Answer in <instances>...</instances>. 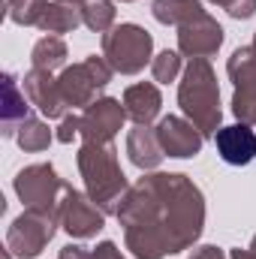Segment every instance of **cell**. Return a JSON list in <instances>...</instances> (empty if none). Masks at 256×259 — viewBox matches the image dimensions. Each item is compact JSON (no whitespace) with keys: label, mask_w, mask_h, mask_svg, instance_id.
<instances>
[{"label":"cell","mask_w":256,"mask_h":259,"mask_svg":"<svg viewBox=\"0 0 256 259\" xmlns=\"http://www.w3.org/2000/svg\"><path fill=\"white\" fill-rule=\"evenodd\" d=\"M223 46V27L217 18H211L208 12L196 15L193 21L178 27V52L184 58H211L217 55V49Z\"/></svg>","instance_id":"8fae6325"},{"label":"cell","mask_w":256,"mask_h":259,"mask_svg":"<svg viewBox=\"0 0 256 259\" xmlns=\"http://www.w3.org/2000/svg\"><path fill=\"white\" fill-rule=\"evenodd\" d=\"M78 172L84 178V190L88 196L106 211H118L121 199L127 196V178L121 172V163H118V151L115 145H97V142H84L78 148Z\"/></svg>","instance_id":"3957f363"},{"label":"cell","mask_w":256,"mask_h":259,"mask_svg":"<svg viewBox=\"0 0 256 259\" xmlns=\"http://www.w3.org/2000/svg\"><path fill=\"white\" fill-rule=\"evenodd\" d=\"M115 214L133 256L166 259L199 241L205 226V199L181 172H151L130 187Z\"/></svg>","instance_id":"6da1fadb"},{"label":"cell","mask_w":256,"mask_h":259,"mask_svg":"<svg viewBox=\"0 0 256 259\" xmlns=\"http://www.w3.org/2000/svg\"><path fill=\"white\" fill-rule=\"evenodd\" d=\"M52 130H49V124L42 121V118H36V115H30L21 127H18V133H15V142L24 148V151H30V154H36V151H46L49 145H52Z\"/></svg>","instance_id":"44dd1931"},{"label":"cell","mask_w":256,"mask_h":259,"mask_svg":"<svg viewBox=\"0 0 256 259\" xmlns=\"http://www.w3.org/2000/svg\"><path fill=\"white\" fill-rule=\"evenodd\" d=\"M121 3H130V0H121Z\"/></svg>","instance_id":"d6a6232c"},{"label":"cell","mask_w":256,"mask_h":259,"mask_svg":"<svg viewBox=\"0 0 256 259\" xmlns=\"http://www.w3.org/2000/svg\"><path fill=\"white\" fill-rule=\"evenodd\" d=\"M127 121V109L121 100L112 97H100L97 103H91L81 112V139L84 142H97V145H109Z\"/></svg>","instance_id":"9c48e42d"},{"label":"cell","mask_w":256,"mask_h":259,"mask_svg":"<svg viewBox=\"0 0 256 259\" xmlns=\"http://www.w3.org/2000/svg\"><path fill=\"white\" fill-rule=\"evenodd\" d=\"M214 145H217V154L223 163L229 166H247L256 157V130L250 124H229V127H220L214 136Z\"/></svg>","instance_id":"5bb4252c"},{"label":"cell","mask_w":256,"mask_h":259,"mask_svg":"<svg viewBox=\"0 0 256 259\" xmlns=\"http://www.w3.org/2000/svg\"><path fill=\"white\" fill-rule=\"evenodd\" d=\"M226 72L235 84L232 94V115L241 124L256 127V49L253 46H241L232 52V58L226 61Z\"/></svg>","instance_id":"ba28073f"},{"label":"cell","mask_w":256,"mask_h":259,"mask_svg":"<svg viewBox=\"0 0 256 259\" xmlns=\"http://www.w3.org/2000/svg\"><path fill=\"white\" fill-rule=\"evenodd\" d=\"M66 42L61 36H42L36 46H33V52H30V64L33 69H49V72H55L58 66L66 64Z\"/></svg>","instance_id":"ffe728a7"},{"label":"cell","mask_w":256,"mask_h":259,"mask_svg":"<svg viewBox=\"0 0 256 259\" xmlns=\"http://www.w3.org/2000/svg\"><path fill=\"white\" fill-rule=\"evenodd\" d=\"M78 24H84V21H81V6H78V3L55 0V3L46 6V12H42V18H39L36 27L46 30V33H52V36H61V33L75 30Z\"/></svg>","instance_id":"ac0fdd59"},{"label":"cell","mask_w":256,"mask_h":259,"mask_svg":"<svg viewBox=\"0 0 256 259\" xmlns=\"http://www.w3.org/2000/svg\"><path fill=\"white\" fill-rule=\"evenodd\" d=\"M61 259H94V250H88L81 244H66V247H61Z\"/></svg>","instance_id":"4316f807"},{"label":"cell","mask_w":256,"mask_h":259,"mask_svg":"<svg viewBox=\"0 0 256 259\" xmlns=\"http://www.w3.org/2000/svg\"><path fill=\"white\" fill-rule=\"evenodd\" d=\"M127 157L130 163L142 172H154L160 163H163V148H160V139H157V130L151 127H136L127 133Z\"/></svg>","instance_id":"2e32d148"},{"label":"cell","mask_w":256,"mask_h":259,"mask_svg":"<svg viewBox=\"0 0 256 259\" xmlns=\"http://www.w3.org/2000/svg\"><path fill=\"white\" fill-rule=\"evenodd\" d=\"M160 106H163V97H160V88L154 81H139V84H130L124 91L127 118L139 127H148L160 115Z\"/></svg>","instance_id":"9a60e30c"},{"label":"cell","mask_w":256,"mask_h":259,"mask_svg":"<svg viewBox=\"0 0 256 259\" xmlns=\"http://www.w3.org/2000/svg\"><path fill=\"white\" fill-rule=\"evenodd\" d=\"M27 100L39 109L42 118H66V103L61 97V88H58V78L49 72V69H30L21 81Z\"/></svg>","instance_id":"4fadbf2b"},{"label":"cell","mask_w":256,"mask_h":259,"mask_svg":"<svg viewBox=\"0 0 256 259\" xmlns=\"http://www.w3.org/2000/svg\"><path fill=\"white\" fill-rule=\"evenodd\" d=\"M151 12L160 24H172V27H181L193 21L196 15H202V0H154L151 3Z\"/></svg>","instance_id":"d6986e66"},{"label":"cell","mask_w":256,"mask_h":259,"mask_svg":"<svg viewBox=\"0 0 256 259\" xmlns=\"http://www.w3.org/2000/svg\"><path fill=\"white\" fill-rule=\"evenodd\" d=\"M112 72L115 69L109 66V61L103 55L100 58L91 55L81 64L66 66L58 75V88H61L66 109H88L91 103H97V94L112 81Z\"/></svg>","instance_id":"8992f818"},{"label":"cell","mask_w":256,"mask_h":259,"mask_svg":"<svg viewBox=\"0 0 256 259\" xmlns=\"http://www.w3.org/2000/svg\"><path fill=\"white\" fill-rule=\"evenodd\" d=\"M64 3H81V0H64Z\"/></svg>","instance_id":"4dcf8cb0"},{"label":"cell","mask_w":256,"mask_h":259,"mask_svg":"<svg viewBox=\"0 0 256 259\" xmlns=\"http://www.w3.org/2000/svg\"><path fill=\"white\" fill-rule=\"evenodd\" d=\"M178 106H181L184 118L193 121L202 136H217L223 109H220L217 75L208 64V58H193L184 66V75L178 84Z\"/></svg>","instance_id":"7a4b0ae2"},{"label":"cell","mask_w":256,"mask_h":259,"mask_svg":"<svg viewBox=\"0 0 256 259\" xmlns=\"http://www.w3.org/2000/svg\"><path fill=\"white\" fill-rule=\"evenodd\" d=\"M6 3H9V0H6Z\"/></svg>","instance_id":"836d02e7"},{"label":"cell","mask_w":256,"mask_h":259,"mask_svg":"<svg viewBox=\"0 0 256 259\" xmlns=\"http://www.w3.org/2000/svg\"><path fill=\"white\" fill-rule=\"evenodd\" d=\"M253 49H256V36H253Z\"/></svg>","instance_id":"1f68e13d"},{"label":"cell","mask_w":256,"mask_h":259,"mask_svg":"<svg viewBox=\"0 0 256 259\" xmlns=\"http://www.w3.org/2000/svg\"><path fill=\"white\" fill-rule=\"evenodd\" d=\"M61 226H64L72 238H94L106 226V211L88 193H78L69 184L64 208H61Z\"/></svg>","instance_id":"30bf717a"},{"label":"cell","mask_w":256,"mask_h":259,"mask_svg":"<svg viewBox=\"0 0 256 259\" xmlns=\"http://www.w3.org/2000/svg\"><path fill=\"white\" fill-rule=\"evenodd\" d=\"M190 259H226L223 256V250L220 247H214V244H205V247H199Z\"/></svg>","instance_id":"f1b7e54d"},{"label":"cell","mask_w":256,"mask_h":259,"mask_svg":"<svg viewBox=\"0 0 256 259\" xmlns=\"http://www.w3.org/2000/svg\"><path fill=\"white\" fill-rule=\"evenodd\" d=\"M66 190H69V184L64 178H58L52 163H33V166L21 169L15 175V193L24 202V208L46 211V214H52L58 220H61Z\"/></svg>","instance_id":"5b68a950"},{"label":"cell","mask_w":256,"mask_h":259,"mask_svg":"<svg viewBox=\"0 0 256 259\" xmlns=\"http://www.w3.org/2000/svg\"><path fill=\"white\" fill-rule=\"evenodd\" d=\"M30 100L24 94V88H18L15 75L6 72L3 75V109H0V127H3V136H15L18 127L30 118Z\"/></svg>","instance_id":"e0dca14e"},{"label":"cell","mask_w":256,"mask_h":259,"mask_svg":"<svg viewBox=\"0 0 256 259\" xmlns=\"http://www.w3.org/2000/svg\"><path fill=\"white\" fill-rule=\"evenodd\" d=\"M154 36L139 24H115L109 33H103V58L121 75H136L151 64Z\"/></svg>","instance_id":"277c9868"},{"label":"cell","mask_w":256,"mask_h":259,"mask_svg":"<svg viewBox=\"0 0 256 259\" xmlns=\"http://www.w3.org/2000/svg\"><path fill=\"white\" fill-rule=\"evenodd\" d=\"M58 223H61L58 217H52V214H46V211L27 208L24 214H18V217L12 220V226H9V232H6V247H9V253L18 256V259H36L46 250V244L52 241Z\"/></svg>","instance_id":"52a82bcc"},{"label":"cell","mask_w":256,"mask_h":259,"mask_svg":"<svg viewBox=\"0 0 256 259\" xmlns=\"http://www.w3.org/2000/svg\"><path fill=\"white\" fill-rule=\"evenodd\" d=\"M94 259H124V253L118 250L115 241H103V244L94 250Z\"/></svg>","instance_id":"83f0119b"},{"label":"cell","mask_w":256,"mask_h":259,"mask_svg":"<svg viewBox=\"0 0 256 259\" xmlns=\"http://www.w3.org/2000/svg\"><path fill=\"white\" fill-rule=\"evenodd\" d=\"M232 259H256V235H253V241H250V247H238V250H232Z\"/></svg>","instance_id":"f546056e"},{"label":"cell","mask_w":256,"mask_h":259,"mask_svg":"<svg viewBox=\"0 0 256 259\" xmlns=\"http://www.w3.org/2000/svg\"><path fill=\"white\" fill-rule=\"evenodd\" d=\"M208 3H214V6H220V9H226L232 18H238V21H244V18H250L256 12V0H208Z\"/></svg>","instance_id":"d4e9b609"},{"label":"cell","mask_w":256,"mask_h":259,"mask_svg":"<svg viewBox=\"0 0 256 259\" xmlns=\"http://www.w3.org/2000/svg\"><path fill=\"white\" fill-rule=\"evenodd\" d=\"M81 21L94 33H109L115 27V3L112 0H81Z\"/></svg>","instance_id":"7402d4cb"},{"label":"cell","mask_w":256,"mask_h":259,"mask_svg":"<svg viewBox=\"0 0 256 259\" xmlns=\"http://www.w3.org/2000/svg\"><path fill=\"white\" fill-rule=\"evenodd\" d=\"M151 75H154V81H160V84H169V81H175L178 75H181V52H160L154 61H151Z\"/></svg>","instance_id":"603a6c76"},{"label":"cell","mask_w":256,"mask_h":259,"mask_svg":"<svg viewBox=\"0 0 256 259\" xmlns=\"http://www.w3.org/2000/svg\"><path fill=\"white\" fill-rule=\"evenodd\" d=\"M9 18L15 24H39L49 0H9Z\"/></svg>","instance_id":"cb8c5ba5"},{"label":"cell","mask_w":256,"mask_h":259,"mask_svg":"<svg viewBox=\"0 0 256 259\" xmlns=\"http://www.w3.org/2000/svg\"><path fill=\"white\" fill-rule=\"evenodd\" d=\"M75 136H81V115H66V118H61V127H58V142H64V145H69Z\"/></svg>","instance_id":"484cf974"},{"label":"cell","mask_w":256,"mask_h":259,"mask_svg":"<svg viewBox=\"0 0 256 259\" xmlns=\"http://www.w3.org/2000/svg\"><path fill=\"white\" fill-rule=\"evenodd\" d=\"M157 139H160V148L166 157H181V160L196 157L205 142V136L196 130V124L187 118H178V115H169L157 124Z\"/></svg>","instance_id":"7c38bea8"}]
</instances>
